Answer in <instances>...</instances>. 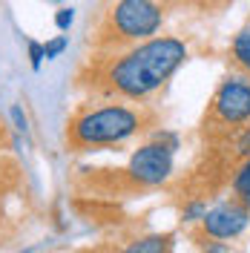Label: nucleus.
Instances as JSON below:
<instances>
[{
  "instance_id": "obj_1",
  "label": "nucleus",
  "mask_w": 250,
  "mask_h": 253,
  "mask_svg": "<svg viewBox=\"0 0 250 253\" xmlns=\"http://www.w3.org/2000/svg\"><path fill=\"white\" fill-rule=\"evenodd\" d=\"M184 61L187 46L178 38H153L112 63L107 81L124 98H147L164 86Z\"/></svg>"
},
{
  "instance_id": "obj_2",
  "label": "nucleus",
  "mask_w": 250,
  "mask_h": 253,
  "mask_svg": "<svg viewBox=\"0 0 250 253\" xmlns=\"http://www.w3.org/2000/svg\"><path fill=\"white\" fill-rule=\"evenodd\" d=\"M141 129V115L129 107L110 104L101 110L83 112L72 121L69 138L75 147H107V144H121L132 138Z\"/></svg>"
},
{
  "instance_id": "obj_3",
  "label": "nucleus",
  "mask_w": 250,
  "mask_h": 253,
  "mask_svg": "<svg viewBox=\"0 0 250 253\" xmlns=\"http://www.w3.org/2000/svg\"><path fill=\"white\" fill-rule=\"evenodd\" d=\"M112 26L121 38L129 41L150 38L161 26V9L156 0H118L112 12Z\"/></svg>"
},
{
  "instance_id": "obj_4",
  "label": "nucleus",
  "mask_w": 250,
  "mask_h": 253,
  "mask_svg": "<svg viewBox=\"0 0 250 253\" xmlns=\"http://www.w3.org/2000/svg\"><path fill=\"white\" fill-rule=\"evenodd\" d=\"M172 156H175L172 147L153 138L150 144H144L132 153L126 173L132 181H138L144 187H158L172 175Z\"/></svg>"
},
{
  "instance_id": "obj_5",
  "label": "nucleus",
  "mask_w": 250,
  "mask_h": 253,
  "mask_svg": "<svg viewBox=\"0 0 250 253\" xmlns=\"http://www.w3.org/2000/svg\"><path fill=\"white\" fill-rule=\"evenodd\" d=\"M213 115L221 124L250 121V81L242 75H227L213 95Z\"/></svg>"
},
{
  "instance_id": "obj_6",
  "label": "nucleus",
  "mask_w": 250,
  "mask_h": 253,
  "mask_svg": "<svg viewBox=\"0 0 250 253\" xmlns=\"http://www.w3.org/2000/svg\"><path fill=\"white\" fill-rule=\"evenodd\" d=\"M250 224V210L242 202H221L213 210H207L202 219L204 233L210 239H219V242H230L239 239Z\"/></svg>"
},
{
  "instance_id": "obj_7",
  "label": "nucleus",
  "mask_w": 250,
  "mask_h": 253,
  "mask_svg": "<svg viewBox=\"0 0 250 253\" xmlns=\"http://www.w3.org/2000/svg\"><path fill=\"white\" fill-rule=\"evenodd\" d=\"M170 248H172L170 233H150V236H141L135 242H129L124 248V253H170Z\"/></svg>"
},
{
  "instance_id": "obj_8",
  "label": "nucleus",
  "mask_w": 250,
  "mask_h": 253,
  "mask_svg": "<svg viewBox=\"0 0 250 253\" xmlns=\"http://www.w3.org/2000/svg\"><path fill=\"white\" fill-rule=\"evenodd\" d=\"M233 58L239 61L242 69H248V72H250V26H245V29L236 32V38H233Z\"/></svg>"
},
{
  "instance_id": "obj_9",
  "label": "nucleus",
  "mask_w": 250,
  "mask_h": 253,
  "mask_svg": "<svg viewBox=\"0 0 250 253\" xmlns=\"http://www.w3.org/2000/svg\"><path fill=\"white\" fill-rule=\"evenodd\" d=\"M233 193L239 196V199L250 193V158H245V164L236 170V175H233Z\"/></svg>"
},
{
  "instance_id": "obj_10",
  "label": "nucleus",
  "mask_w": 250,
  "mask_h": 253,
  "mask_svg": "<svg viewBox=\"0 0 250 253\" xmlns=\"http://www.w3.org/2000/svg\"><path fill=\"white\" fill-rule=\"evenodd\" d=\"M233 150H236V156L250 158V126H242V129L236 132V138H233Z\"/></svg>"
},
{
  "instance_id": "obj_11",
  "label": "nucleus",
  "mask_w": 250,
  "mask_h": 253,
  "mask_svg": "<svg viewBox=\"0 0 250 253\" xmlns=\"http://www.w3.org/2000/svg\"><path fill=\"white\" fill-rule=\"evenodd\" d=\"M69 46V41H66V35H58V38H52L43 43V55H46V61H55L58 55H61L63 49Z\"/></svg>"
},
{
  "instance_id": "obj_12",
  "label": "nucleus",
  "mask_w": 250,
  "mask_h": 253,
  "mask_svg": "<svg viewBox=\"0 0 250 253\" xmlns=\"http://www.w3.org/2000/svg\"><path fill=\"white\" fill-rule=\"evenodd\" d=\"M204 213H207V205H204V202H190V205L184 207V213H181V219L184 221H202Z\"/></svg>"
},
{
  "instance_id": "obj_13",
  "label": "nucleus",
  "mask_w": 250,
  "mask_h": 253,
  "mask_svg": "<svg viewBox=\"0 0 250 253\" xmlns=\"http://www.w3.org/2000/svg\"><path fill=\"white\" fill-rule=\"evenodd\" d=\"M75 23V9H58V15H55V26L61 32H69V26Z\"/></svg>"
},
{
  "instance_id": "obj_14",
  "label": "nucleus",
  "mask_w": 250,
  "mask_h": 253,
  "mask_svg": "<svg viewBox=\"0 0 250 253\" xmlns=\"http://www.w3.org/2000/svg\"><path fill=\"white\" fill-rule=\"evenodd\" d=\"M43 43H38V41H29V63L32 69H41V63H43Z\"/></svg>"
},
{
  "instance_id": "obj_15",
  "label": "nucleus",
  "mask_w": 250,
  "mask_h": 253,
  "mask_svg": "<svg viewBox=\"0 0 250 253\" xmlns=\"http://www.w3.org/2000/svg\"><path fill=\"white\" fill-rule=\"evenodd\" d=\"M202 253H230V251H227V245H224V242L213 239V242H207V245H204Z\"/></svg>"
},
{
  "instance_id": "obj_16",
  "label": "nucleus",
  "mask_w": 250,
  "mask_h": 253,
  "mask_svg": "<svg viewBox=\"0 0 250 253\" xmlns=\"http://www.w3.org/2000/svg\"><path fill=\"white\" fill-rule=\"evenodd\" d=\"M12 118H15L17 129H23V132H26V115L20 112V107H12Z\"/></svg>"
},
{
  "instance_id": "obj_17",
  "label": "nucleus",
  "mask_w": 250,
  "mask_h": 253,
  "mask_svg": "<svg viewBox=\"0 0 250 253\" xmlns=\"http://www.w3.org/2000/svg\"><path fill=\"white\" fill-rule=\"evenodd\" d=\"M239 202H242V205H245V207H248V210H250V193H248V196H242Z\"/></svg>"
}]
</instances>
